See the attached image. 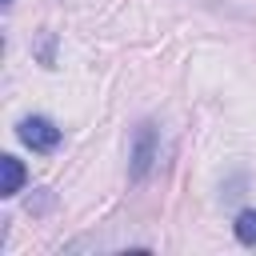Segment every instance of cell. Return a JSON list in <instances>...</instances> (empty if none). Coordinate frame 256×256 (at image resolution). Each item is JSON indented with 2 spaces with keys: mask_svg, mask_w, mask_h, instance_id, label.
<instances>
[{
  "mask_svg": "<svg viewBox=\"0 0 256 256\" xmlns=\"http://www.w3.org/2000/svg\"><path fill=\"white\" fill-rule=\"evenodd\" d=\"M156 124H140L132 136V180H144L156 164Z\"/></svg>",
  "mask_w": 256,
  "mask_h": 256,
  "instance_id": "6da1fadb",
  "label": "cell"
},
{
  "mask_svg": "<svg viewBox=\"0 0 256 256\" xmlns=\"http://www.w3.org/2000/svg\"><path fill=\"white\" fill-rule=\"evenodd\" d=\"M20 140L32 148V152H52L56 144H60V128L52 124V120H44V116H28V120H20Z\"/></svg>",
  "mask_w": 256,
  "mask_h": 256,
  "instance_id": "7a4b0ae2",
  "label": "cell"
},
{
  "mask_svg": "<svg viewBox=\"0 0 256 256\" xmlns=\"http://www.w3.org/2000/svg\"><path fill=\"white\" fill-rule=\"evenodd\" d=\"M0 196H16L20 188H24V180H28V172H24V164L16 160V156H0Z\"/></svg>",
  "mask_w": 256,
  "mask_h": 256,
  "instance_id": "3957f363",
  "label": "cell"
},
{
  "mask_svg": "<svg viewBox=\"0 0 256 256\" xmlns=\"http://www.w3.org/2000/svg\"><path fill=\"white\" fill-rule=\"evenodd\" d=\"M232 228H236V240H240V244H248V248H256V208H248V212H240Z\"/></svg>",
  "mask_w": 256,
  "mask_h": 256,
  "instance_id": "277c9868",
  "label": "cell"
},
{
  "mask_svg": "<svg viewBox=\"0 0 256 256\" xmlns=\"http://www.w3.org/2000/svg\"><path fill=\"white\" fill-rule=\"evenodd\" d=\"M8 4H12V0H4V8H8Z\"/></svg>",
  "mask_w": 256,
  "mask_h": 256,
  "instance_id": "5b68a950",
  "label": "cell"
}]
</instances>
